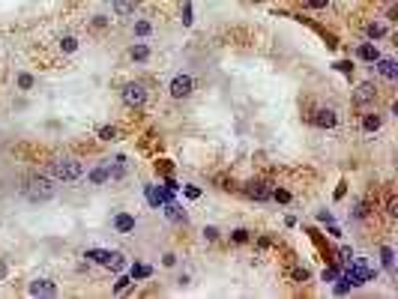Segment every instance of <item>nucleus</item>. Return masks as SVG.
Here are the masks:
<instances>
[{
	"mask_svg": "<svg viewBox=\"0 0 398 299\" xmlns=\"http://www.w3.org/2000/svg\"><path fill=\"white\" fill-rule=\"evenodd\" d=\"M54 183H51L48 177H30L24 183V198L33 201V204H42V201H51L54 198Z\"/></svg>",
	"mask_w": 398,
	"mask_h": 299,
	"instance_id": "obj_1",
	"label": "nucleus"
},
{
	"mask_svg": "<svg viewBox=\"0 0 398 299\" xmlns=\"http://www.w3.org/2000/svg\"><path fill=\"white\" fill-rule=\"evenodd\" d=\"M81 173H84V168H81V162H75V159H57V162H51V177H54V180L75 183V180H81Z\"/></svg>",
	"mask_w": 398,
	"mask_h": 299,
	"instance_id": "obj_2",
	"label": "nucleus"
},
{
	"mask_svg": "<svg viewBox=\"0 0 398 299\" xmlns=\"http://www.w3.org/2000/svg\"><path fill=\"white\" fill-rule=\"evenodd\" d=\"M123 102L129 108H144L147 105V87L144 84H126L123 87Z\"/></svg>",
	"mask_w": 398,
	"mask_h": 299,
	"instance_id": "obj_3",
	"label": "nucleus"
},
{
	"mask_svg": "<svg viewBox=\"0 0 398 299\" xmlns=\"http://www.w3.org/2000/svg\"><path fill=\"white\" fill-rule=\"evenodd\" d=\"M192 90H195V81L189 78V75H177L174 81H171V96H174V99L192 96Z\"/></svg>",
	"mask_w": 398,
	"mask_h": 299,
	"instance_id": "obj_4",
	"label": "nucleus"
},
{
	"mask_svg": "<svg viewBox=\"0 0 398 299\" xmlns=\"http://www.w3.org/2000/svg\"><path fill=\"white\" fill-rule=\"evenodd\" d=\"M30 296H57V284L48 278H39L30 284Z\"/></svg>",
	"mask_w": 398,
	"mask_h": 299,
	"instance_id": "obj_5",
	"label": "nucleus"
},
{
	"mask_svg": "<svg viewBox=\"0 0 398 299\" xmlns=\"http://www.w3.org/2000/svg\"><path fill=\"white\" fill-rule=\"evenodd\" d=\"M246 191H249L252 198H257V201H267V198L272 195V189H270L267 183H249V186H246Z\"/></svg>",
	"mask_w": 398,
	"mask_h": 299,
	"instance_id": "obj_6",
	"label": "nucleus"
},
{
	"mask_svg": "<svg viewBox=\"0 0 398 299\" xmlns=\"http://www.w3.org/2000/svg\"><path fill=\"white\" fill-rule=\"evenodd\" d=\"M374 96H377L374 84H368V81H366V84H359V87H356V96H353V99H356L359 105H366V102H371Z\"/></svg>",
	"mask_w": 398,
	"mask_h": 299,
	"instance_id": "obj_7",
	"label": "nucleus"
},
{
	"mask_svg": "<svg viewBox=\"0 0 398 299\" xmlns=\"http://www.w3.org/2000/svg\"><path fill=\"white\" fill-rule=\"evenodd\" d=\"M114 227H117L120 234H132V231H135V216H126V213L114 216Z\"/></svg>",
	"mask_w": 398,
	"mask_h": 299,
	"instance_id": "obj_8",
	"label": "nucleus"
},
{
	"mask_svg": "<svg viewBox=\"0 0 398 299\" xmlns=\"http://www.w3.org/2000/svg\"><path fill=\"white\" fill-rule=\"evenodd\" d=\"M377 63V72L383 75V78H398V66H395V60H374Z\"/></svg>",
	"mask_w": 398,
	"mask_h": 299,
	"instance_id": "obj_9",
	"label": "nucleus"
},
{
	"mask_svg": "<svg viewBox=\"0 0 398 299\" xmlns=\"http://www.w3.org/2000/svg\"><path fill=\"white\" fill-rule=\"evenodd\" d=\"M315 123L320 129H333L335 126V111H318L315 114Z\"/></svg>",
	"mask_w": 398,
	"mask_h": 299,
	"instance_id": "obj_10",
	"label": "nucleus"
},
{
	"mask_svg": "<svg viewBox=\"0 0 398 299\" xmlns=\"http://www.w3.org/2000/svg\"><path fill=\"white\" fill-rule=\"evenodd\" d=\"M356 54H359L362 60H368V63L380 60V54H377V48H374V45H359V51H356Z\"/></svg>",
	"mask_w": 398,
	"mask_h": 299,
	"instance_id": "obj_11",
	"label": "nucleus"
},
{
	"mask_svg": "<svg viewBox=\"0 0 398 299\" xmlns=\"http://www.w3.org/2000/svg\"><path fill=\"white\" fill-rule=\"evenodd\" d=\"M87 257H90V260H96V263H105V267H108L111 252H105V249H90V252H87Z\"/></svg>",
	"mask_w": 398,
	"mask_h": 299,
	"instance_id": "obj_12",
	"label": "nucleus"
},
{
	"mask_svg": "<svg viewBox=\"0 0 398 299\" xmlns=\"http://www.w3.org/2000/svg\"><path fill=\"white\" fill-rule=\"evenodd\" d=\"M380 123H383V120H380L377 114H368L366 120H362V129H366V132H377V129H380Z\"/></svg>",
	"mask_w": 398,
	"mask_h": 299,
	"instance_id": "obj_13",
	"label": "nucleus"
},
{
	"mask_svg": "<svg viewBox=\"0 0 398 299\" xmlns=\"http://www.w3.org/2000/svg\"><path fill=\"white\" fill-rule=\"evenodd\" d=\"M147 57H150V48H147V45H132V60L144 63Z\"/></svg>",
	"mask_w": 398,
	"mask_h": 299,
	"instance_id": "obj_14",
	"label": "nucleus"
},
{
	"mask_svg": "<svg viewBox=\"0 0 398 299\" xmlns=\"http://www.w3.org/2000/svg\"><path fill=\"white\" fill-rule=\"evenodd\" d=\"M108 267H111L114 272H120V269H123V267H126V257H123V254H120V252H111V260H108Z\"/></svg>",
	"mask_w": 398,
	"mask_h": 299,
	"instance_id": "obj_15",
	"label": "nucleus"
},
{
	"mask_svg": "<svg viewBox=\"0 0 398 299\" xmlns=\"http://www.w3.org/2000/svg\"><path fill=\"white\" fill-rule=\"evenodd\" d=\"M114 9H117V15H129V12L135 9V0H117Z\"/></svg>",
	"mask_w": 398,
	"mask_h": 299,
	"instance_id": "obj_16",
	"label": "nucleus"
},
{
	"mask_svg": "<svg viewBox=\"0 0 398 299\" xmlns=\"http://www.w3.org/2000/svg\"><path fill=\"white\" fill-rule=\"evenodd\" d=\"M90 180H93V183H105V180H108V168L93 171V173H90Z\"/></svg>",
	"mask_w": 398,
	"mask_h": 299,
	"instance_id": "obj_17",
	"label": "nucleus"
},
{
	"mask_svg": "<svg viewBox=\"0 0 398 299\" xmlns=\"http://www.w3.org/2000/svg\"><path fill=\"white\" fill-rule=\"evenodd\" d=\"M168 216H171V219H174V221H180V219H186V216H183V209H180L177 204H168Z\"/></svg>",
	"mask_w": 398,
	"mask_h": 299,
	"instance_id": "obj_18",
	"label": "nucleus"
},
{
	"mask_svg": "<svg viewBox=\"0 0 398 299\" xmlns=\"http://www.w3.org/2000/svg\"><path fill=\"white\" fill-rule=\"evenodd\" d=\"M99 138H102V141H114V138H117V129H114V126L99 129Z\"/></svg>",
	"mask_w": 398,
	"mask_h": 299,
	"instance_id": "obj_19",
	"label": "nucleus"
},
{
	"mask_svg": "<svg viewBox=\"0 0 398 299\" xmlns=\"http://www.w3.org/2000/svg\"><path fill=\"white\" fill-rule=\"evenodd\" d=\"M147 198H150V204H156V206H159V204L165 201V195H162V191H156V189H150V191H147Z\"/></svg>",
	"mask_w": 398,
	"mask_h": 299,
	"instance_id": "obj_20",
	"label": "nucleus"
},
{
	"mask_svg": "<svg viewBox=\"0 0 398 299\" xmlns=\"http://www.w3.org/2000/svg\"><path fill=\"white\" fill-rule=\"evenodd\" d=\"M383 33H386L383 24H368V36H383Z\"/></svg>",
	"mask_w": 398,
	"mask_h": 299,
	"instance_id": "obj_21",
	"label": "nucleus"
},
{
	"mask_svg": "<svg viewBox=\"0 0 398 299\" xmlns=\"http://www.w3.org/2000/svg\"><path fill=\"white\" fill-rule=\"evenodd\" d=\"M60 48H63V51H75V48H78V42H75L72 36H66V39L60 42Z\"/></svg>",
	"mask_w": 398,
	"mask_h": 299,
	"instance_id": "obj_22",
	"label": "nucleus"
},
{
	"mask_svg": "<svg viewBox=\"0 0 398 299\" xmlns=\"http://www.w3.org/2000/svg\"><path fill=\"white\" fill-rule=\"evenodd\" d=\"M150 272H153L150 267H135V269H132V275H135V278H147Z\"/></svg>",
	"mask_w": 398,
	"mask_h": 299,
	"instance_id": "obj_23",
	"label": "nucleus"
},
{
	"mask_svg": "<svg viewBox=\"0 0 398 299\" xmlns=\"http://www.w3.org/2000/svg\"><path fill=\"white\" fill-rule=\"evenodd\" d=\"M135 33H138V36H147V33H150V24H147V21H138V24H135Z\"/></svg>",
	"mask_w": 398,
	"mask_h": 299,
	"instance_id": "obj_24",
	"label": "nucleus"
},
{
	"mask_svg": "<svg viewBox=\"0 0 398 299\" xmlns=\"http://www.w3.org/2000/svg\"><path fill=\"white\" fill-rule=\"evenodd\" d=\"M380 254H383V267H386V269H392V249H383Z\"/></svg>",
	"mask_w": 398,
	"mask_h": 299,
	"instance_id": "obj_25",
	"label": "nucleus"
},
{
	"mask_svg": "<svg viewBox=\"0 0 398 299\" xmlns=\"http://www.w3.org/2000/svg\"><path fill=\"white\" fill-rule=\"evenodd\" d=\"M183 24H192V6H183Z\"/></svg>",
	"mask_w": 398,
	"mask_h": 299,
	"instance_id": "obj_26",
	"label": "nucleus"
},
{
	"mask_svg": "<svg viewBox=\"0 0 398 299\" xmlns=\"http://www.w3.org/2000/svg\"><path fill=\"white\" fill-rule=\"evenodd\" d=\"M305 3H308L311 9H323L326 3H330V0H305Z\"/></svg>",
	"mask_w": 398,
	"mask_h": 299,
	"instance_id": "obj_27",
	"label": "nucleus"
},
{
	"mask_svg": "<svg viewBox=\"0 0 398 299\" xmlns=\"http://www.w3.org/2000/svg\"><path fill=\"white\" fill-rule=\"evenodd\" d=\"M234 239H237V242H246V239H249V231H234Z\"/></svg>",
	"mask_w": 398,
	"mask_h": 299,
	"instance_id": "obj_28",
	"label": "nucleus"
},
{
	"mask_svg": "<svg viewBox=\"0 0 398 299\" xmlns=\"http://www.w3.org/2000/svg\"><path fill=\"white\" fill-rule=\"evenodd\" d=\"M386 209H389V216H395V213H398V201H395V198H389V204H386Z\"/></svg>",
	"mask_w": 398,
	"mask_h": 299,
	"instance_id": "obj_29",
	"label": "nucleus"
},
{
	"mask_svg": "<svg viewBox=\"0 0 398 299\" xmlns=\"http://www.w3.org/2000/svg\"><path fill=\"white\" fill-rule=\"evenodd\" d=\"M272 198H275V201H290L287 191H272Z\"/></svg>",
	"mask_w": 398,
	"mask_h": 299,
	"instance_id": "obj_30",
	"label": "nucleus"
},
{
	"mask_svg": "<svg viewBox=\"0 0 398 299\" xmlns=\"http://www.w3.org/2000/svg\"><path fill=\"white\" fill-rule=\"evenodd\" d=\"M204 236H207V239H216V236H219V231H216V227H207V231H204Z\"/></svg>",
	"mask_w": 398,
	"mask_h": 299,
	"instance_id": "obj_31",
	"label": "nucleus"
},
{
	"mask_svg": "<svg viewBox=\"0 0 398 299\" xmlns=\"http://www.w3.org/2000/svg\"><path fill=\"white\" fill-rule=\"evenodd\" d=\"M18 84H21V87H24V90H27V87L33 84V78H30V75H21V78H18Z\"/></svg>",
	"mask_w": 398,
	"mask_h": 299,
	"instance_id": "obj_32",
	"label": "nucleus"
},
{
	"mask_svg": "<svg viewBox=\"0 0 398 299\" xmlns=\"http://www.w3.org/2000/svg\"><path fill=\"white\" fill-rule=\"evenodd\" d=\"M6 272H9V267H6V260H0V281L6 278Z\"/></svg>",
	"mask_w": 398,
	"mask_h": 299,
	"instance_id": "obj_33",
	"label": "nucleus"
}]
</instances>
